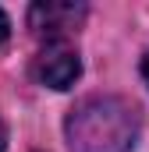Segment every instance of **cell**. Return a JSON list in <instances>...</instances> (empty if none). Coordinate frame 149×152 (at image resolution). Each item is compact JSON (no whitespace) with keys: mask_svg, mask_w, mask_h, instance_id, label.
I'll return each mask as SVG.
<instances>
[{"mask_svg":"<svg viewBox=\"0 0 149 152\" xmlns=\"http://www.w3.org/2000/svg\"><path fill=\"white\" fill-rule=\"evenodd\" d=\"M82 75V57L68 39H46L32 57V78L46 88H71Z\"/></svg>","mask_w":149,"mask_h":152,"instance_id":"7a4b0ae2","label":"cell"},{"mask_svg":"<svg viewBox=\"0 0 149 152\" xmlns=\"http://www.w3.org/2000/svg\"><path fill=\"white\" fill-rule=\"evenodd\" d=\"M142 134V113L124 96H85L64 120L71 152H131Z\"/></svg>","mask_w":149,"mask_h":152,"instance_id":"6da1fadb","label":"cell"},{"mask_svg":"<svg viewBox=\"0 0 149 152\" xmlns=\"http://www.w3.org/2000/svg\"><path fill=\"white\" fill-rule=\"evenodd\" d=\"M0 152H4V124H0Z\"/></svg>","mask_w":149,"mask_h":152,"instance_id":"8992f818","label":"cell"},{"mask_svg":"<svg viewBox=\"0 0 149 152\" xmlns=\"http://www.w3.org/2000/svg\"><path fill=\"white\" fill-rule=\"evenodd\" d=\"M85 21V4H68V0H46L29 7V28L43 39H68L71 28Z\"/></svg>","mask_w":149,"mask_h":152,"instance_id":"3957f363","label":"cell"},{"mask_svg":"<svg viewBox=\"0 0 149 152\" xmlns=\"http://www.w3.org/2000/svg\"><path fill=\"white\" fill-rule=\"evenodd\" d=\"M142 78L149 81V53H146V60H142Z\"/></svg>","mask_w":149,"mask_h":152,"instance_id":"5b68a950","label":"cell"},{"mask_svg":"<svg viewBox=\"0 0 149 152\" xmlns=\"http://www.w3.org/2000/svg\"><path fill=\"white\" fill-rule=\"evenodd\" d=\"M7 36H11V21H7V14L0 11V42H7Z\"/></svg>","mask_w":149,"mask_h":152,"instance_id":"277c9868","label":"cell"}]
</instances>
